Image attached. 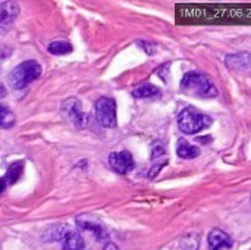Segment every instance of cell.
Masks as SVG:
<instances>
[{
	"label": "cell",
	"instance_id": "cell-1",
	"mask_svg": "<svg viewBox=\"0 0 251 250\" xmlns=\"http://www.w3.org/2000/svg\"><path fill=\"white\" fill-rule=\"evenodd\" d=\"M181 90L187 94L199 96V97H216L218 88L215 83L210 80L209 75L200 71H191L187 72L181 81Z\"/></svg>",
	"mask_w": 251,
	"mask_h": 250
},
{
	"label": "cell",
	"instance_id": "cell-2",
	"mask_svg": "<svg viewBox=\"0 0 251 250\" xmlns=\"http://www.w3.org/2000/svg\"><path fill=\"white\" fill-rule=\"evenodd\" d=\"M212 125V118L209 115L201 113L199 109L188 106L178 115V127L185 134H197L204 128Z\"/></svg>",
	"mask_w": 251,
	"mask_h": 250
},
{
	"label": "cell",
	"instance_id": "cell-3",
	"mask_svg": "<svg viewBox=\"0 0 251 250\" xmlns=\"http://www.w3.org/2000/svg\"><path fill=\"white\" fill-rule=\"evenodd\" d=\"M41 75V66L35 60H25L15 66L9 74V84L13 90H24Z\"/></svg>",
	"mask_w": 251,
	"mask_h": 250
},
{
	"label": "cell",
	"instance_id": "cell-4",
	"mask_svg": "<svg viewBox=\"0 0 251 250\" xmlns=\"http://www.w3.org/2000/svg\"><path fill=\"white\" fill-rule=\"evenodd\" d=\"M60 113L68 122H71L76 128H85V125L88 122V116H87V113L82 112L81 103L76 97H69V99L63 100V103L60 106Z\"/></svg>",
	"mask_w": 251,
	"mask_h": 250
},
{
	"label": "cell",
	"instance_id": "cell-5",
	"mask_svg": "<svg viewBox=\"0 0 251 250\" xmlns=\"http://www.w3.org/2000/svg\"><path fill=\"white\" fill-rule=\"evenodd\" d=\"M96 119L104 128L116 127V103L110 97H101L96 102Z\"/></svg>",
	"mask_w": 251,
	"mask_h": 250
},
{
	"label": "cell",
	"instance_id": "cell-6",
	"mask_svg": "<svg viewBox=\"0 0 251 250\" xmlns=\"http://www.w3.org/2000/svg\"><path fill=\"white\" fill-rule=\"evenodd\" d=\"M109 165L118 174H126L134 168V159L128 150L113 152L109 155Z\"/></svg>",
	"mask_w": 251,
	"mask_h": 250
},
{
	"label": "cell",
	"instance_id": "cell-7",
	"mask_svg": "<svg viewBox=\"0 0 251 250\" xmlns=\"http://www.w3.org/2000/svg\"><path fill=\"white\" fill-rule=\"evenodd\" d=\"M225 63L229 69L237 71V72H251V53L249 52H240V53H232L225 57Z\"/></svg>",
	"mask_w": 251,
	"mask_h": 250
},
{
	"label": "cell",
	"instance_id": "cell-8",
	"mask_svg": "<svg viewBox=\"0 0 251 250\" xmlns=\"http://www.w3.org/2000/svg\"><path fill=\"white\" fill-rule=\"evenodd\" d=\"M19 6L15 1H1L0 3V31H4L18 16Z\"/></svg>",
	"mask_w": 251,
	"mask_h": 250
},
{
	"label": "cell",
	"instance_id": "cell-9",
	"mask_svg": "<svg viewBox=\"0 0 251 250\" xmlns=\"http://www.w3.org/2000/svg\"><path fill=\"white\" fill-rule=\"evenodd\" d=\"M207 243H209V250H221L232 246L231 237L225 231L218 230V228H215L209 233Z\"/></svg>",
	"mask_w": 251,
	"mask_h": 250
},
{
	"label": "cell",
	"instance_id": "cell-10",
	"mask_svg": "<svg viewBox=\"0 0 251 250\" xmlns=\"http://www.w3.org/2000/svg\"><path fill=\"white\" fill-rule=\"evenodd\" d=\"M62 250H82L84 249V239L81 237L79 233L71 230L68 227V230L65 231L63 237H62Z\"/></svg>",
	"mask_w": 251,
	"mask_h": 250
},
{
	"label": "cell",
	"instance_id": "cell-11",
	"mask_svg": "<svg viewBox=\"0 0 251 250\" xmlns=\"http://www.w3.org/2000/svg\"><path fill=\"white\" fill-rule=\"evenodd\" d=\"M76 225L81 228V230H85V231H91L94 233V236L97 237V240H104L107 237V233L104 230V227L93 220H87L84 217H79L76 218Z\"/></svg>",
	"mask_w": 251,
	"mask_h": 250
},
{
	"label": "cell",
	"instance_id": "cell-12",
	"mask_svg": "<svg viewBox=\"0 0 251 250\" xmlns=\"http://www.w3.org/2000/svg\"><path fill=\"white\" fill-rule=\"evenodd\" d=\"M176 153L181 159H194L200 155V150L199 147L190 144L187 140L182 139L176 143Z\"/></svg>",
	"mask_w": 251,
	"mask_h": 250
},
{
	"label": "cell",
	"instance_id": "cell-13",
	"mask_svg": "<svg viewBox=\"0 0 251 250\" xmlns=\"http://www.w3.org/2000/svg\"><path fill=\"white\" fill-rule=\"evenodd\" d=\"M159 94H160V90L150 83L141 84L137 88H134V91H132V96L137 99H154Z\"/></svg>",
	"mask_w": 251,
	"mask_h": 250
},
{
	"label": "cell",
	"instance_id": "cell-14",
	"mask_svg": "<svg viewBox=\"0 0 251 250\" xmlns=\"http://www.w3.org/2000/svg\"><path fill=\"white\" fill-rule=\"evenodd\" d=\"M22 169H24V162L22 161H18V162H13L9 168H7V171H6V183H9V184H15L18 180H19V177L22 175Z\"/></svg>",
	"mask_w": 251,
	"mask_h": 250
},
{
	"label": "cell",
	"instance_id": "cell-15",
	"mask_svg": "<svg viewBox=\"0 0 251 250\" xmlns=\"http://www.w3.org/2000/svg\"><path fill=\"white\" fill-rule=\"evenodd\" d=\"M15 124V115L13 112L0 103V128H10Z\"/></svg>",
	"mask_w": 251,
	"mask_h": 250
},
{
	"label": "cell",
	"instance_id": "cell-16",
	"mask_svg": "<svg viewBox=\"0 0 251 250\" xmlns=\"http://www.w3.org/2000/svg\"><path fill=\"white\" fill-rule=\"evenodd\" d=\"M47 50L51 55H66V53L72 52V46L68 41H53L49 44Z\"/></svg>",
	"mask_w": 251,
	"mask_h": 250
},
{
	"label": "cell",
	"instance_id": "cell-17",
	"mask_svg": "<svg viewBox=\"0 0 251 250\" xmlns=\"http://www.w3.org/2000/svg\"><path fill=\"white\" fill-rule=\"evenodd\" d=\"M181 248L184 250L199 249V236L197 234H187L181 239Z\"/></svg>",
	"mask_w": 251,
	"mask_h": 250
},
{
	"label": "cell",
	"instance_id": "cell-18",
	"mask_svg": "<svg viewBox=\"0 0 251 250\" xmlns=\"http://www.w3.org/2000/svg\"><path fill=\"white\" fill-rule=\"evenodd\" d=\"M103 250H119V248H118L115 243H107V245L103 248Z\"/></svg>",
	"mask_w": 251,
	"mask_h": 250
},
{
	"label": "cell",
	"instance_id": "cell-19",
	"mask_svg": "<svg viewBox=\"0 0 251 250\" xmlns=\"http://www.w3.org/2000/svg\"><path fill=\"white\" fill-rule=\"evenodd\" d=\"M4 187H6V180L4 178H0V193L4 192Z\"/></svg>",
	"mask_w": 251,
	"mask_h": 250
}]
</instances>
